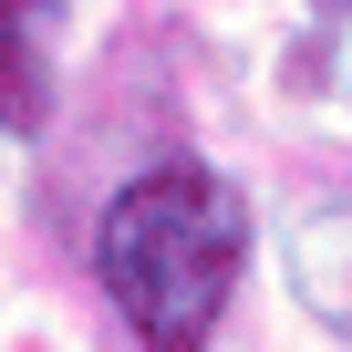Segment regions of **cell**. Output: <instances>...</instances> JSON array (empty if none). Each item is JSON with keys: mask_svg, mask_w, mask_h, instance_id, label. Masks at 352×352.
Listing matches in <instances>:
<instances>
[{"mask_svg": "<svg viewBox=\"0 0 352 352\" xmlns=\"http://www.w3.org/2000/svg\"><path fill=\"white\" fill-rule=\"evenodd\" d=\"M63 83V0H0V135H42Z\"/></svg>", "mask_w": 352, "mask_h": 352, "instance_id": "obj_2", "label": "cell"}, {"mask_svg": "<svg viewBox=\"0 0 352 352\" xmlns=\"http://www.w3.org/2000/svg\"><path fill=\"white\" fill-rule=\"evenodd\" d=\"M280 259H290V290H300V311H311L321 331H342V342H352V197H321V208H300V228L280 239Z\"/></svg>", "mask_w": 352, "mask_h": 352, "instance_id": "obj_3", "label": "cell"}, {"mask_svg": "<svg viewBox=\"0 0 352 352\" xmlns=\"http://www.w3.org/2000/svg\"><path fill=\"white\" fill-rule=\"evenodd\" d=\"M94 270H104V300L124 311V331L145 352H208L228 321V290L249 270L239 176H218L197 155L124 176L94 218Z\"/></svg>", "mask_w": 352, "mask_h": 352, "instance_id": "obj_1", "label": "cell"}]
</instances>
